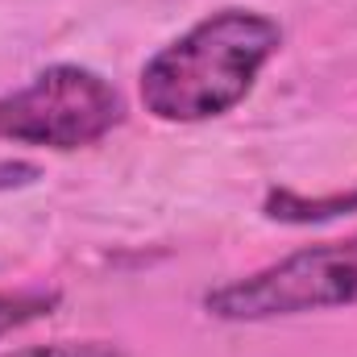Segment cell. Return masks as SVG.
Masks as SVG:
<instances>
[{"mask_svg": "<svg viewBox=\"0 0 357 357\" xmlns=\"http://www.w3.org/2000/svg\"><path fill=\"white\" fill-rule=\"evenodd\" d=\"M4 357H125L112 341H50V345H25Z\"/></svg>", "mask_w": 357, "mask_h": 357, "instance_id": "6", "label": "cell"}, {"mask_svg": "<svg viewBox=\"0 0 357 357\" xmlns=\"http://www.w3.org/2000/svg\"><path fill=\"white\" fill-rule=\"evenodd\" d=\"M59 307V291H42V287H21V291H0V337L50 316Z\"/></svg>", "mask_w": 357, "mask_h": 357, "instance_id": "5", "label": "cell"}, {"mask_svg": "<svg viewBox=\"0 0 357 357\" xmlns=\"http://www.w3.org/2000/svg\"><path fill=\"white\" fill-rule=\"evenodd\" d=\"M125 121V100L104 75L75 63L46 67L25 88L0 96V137L42 150H79Z\"/></svg>", "mask_w": 357, "mask_h": 357, "instance_id": "3", "label": "cell"}, {"mask_svg": "<svg viewBox=\"0 0 357 357\" xmlns=\"http://www.w3.org/2000/svg\"><path fill=\"white\" fill-rule=\"evenodd\" d=\"M262 208L270 220H282V225H320V220L357 212V187L333 191V195H299L291 187H270Z\"/></svg>", "mask_w": 357, "mask_h": 357, "instance_id": "4", "label": "cell"}, {"mask_svg": "<svg viewBox=\"0 0 357 357\" xmlns=\"http://www.w3.org/2000/svg\"><path fill=\"white\" fill-rule=\"evenodd\" d=\"M354 299H357V237H349V241H324V245L295 250L282 262H270V266L254 270L245 278L212 287L204 295V307L216 320L254 324V320L345 307Z\"/></svg>", "mask_w": 357, "mask_h": 357, "instance_id": "2", "label": "cell"}, {"mask_svg": "<svg viewBox=\"0 0 357 357\" xmlns=\"http://www.w3.org/2000/svg\"><path fill=\"white\" fill-rule=\"evenodd\" d=\"M278 46L282 29L266 13L220 8L142 67V104L171 125L225 116L254 91Z\"/></svg>", "mask_w": 357, "mask_h": 357, "instance_id": "1", "label": "cell"}]
</instances>
